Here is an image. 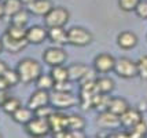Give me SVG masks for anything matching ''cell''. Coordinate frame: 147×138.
<instances>
[{
  "label": "cell",
  "instance_id": "1",
  "mask_svg": "<svg viewBox=\"0 0 147 138\" xmlns=\"http://www.w3.org/2000/svg\"><path fill=\"white\" fill-rule=\"evenodd\" d=\"M15 69H17V72L19 75L21 83H24V84L34 83L38 79V76L43 73L41 64L38 62L37 59L29 58V57L21 59Z\"/></svg>",
  "mask_w": 147,
  "mask_h": 138
},
{
  "label": "cell",
  "instance_id": "2",
  "mask_svg": "<svg viewBox=\"0 0 147 138\" xmlns=\"http://www.w3.org/2000/svg\"><path fill=\"white\" fill-rule=\"evenodd\" d=\"M50 104H51L57 111H65L73 108L80 104V99L71 91H58L52 90L50 94Z\"/></svg>",
  "mask_w": 147,
  "mask_h": 138
},
{
  "label": "cell",
  "instance_id": "3",
  "mask_svg": "<svg viewBox=\"0 0 147 138\" xmlns=\"http://www.w3.org/2000/svg\"><path fill=\"white\" fill-rule=\"evenodd\" d=\"M67 37H69V44L74 47L90 46L94 41L92 32L83 27H71L70 29H67Z\"/></svg>",
  "mask_w": 147,
  "mask_h": 138
},
{
  "label": "cell",
  "instance_id": "4",
  "mask_svg": "<svg viewBox=\"0 0 147 138\" xmlns=\"http://www.w3.org/2000/svg\"><path fill=\"white\" fill-rule=\"evenodd\" d=\"M70 20V13L66 7L62 6H54L51 11L44 17V24L47 28L54 27H65Z\"/></svg>",
  "mask_w": 147,
  "mask_h": 138
},
{
  "label": "cell",
  "instance_id": "5",
  "mask_svg": "<svg viewBox=\"0 0 147 138\" xmlns=\"http://www.w3.org/2000/svg\"><path fill=\"white\" fill-rule=\"evenodd\" d=\"M114 73L122 79H134L138 76V62L128 57H120L115 59Z\"/></svg>",
  "mask_w": 147,
  "mask_h": 138
},
{
  "label": "cell",
  "instance_id": "6",
  "mask_svg": "<svg viewBox=\"0 0 147 138\" xmlns=\"http://www.w3.org/2000/svg\"><path fill=\"white\" fill-rule=\"evenodd\" d=\"M25 131L30 137H45L51 131V127L48 123V119L34 116L30 122L25 124Z\"/></svg>",
  "mask_w": 147,
  "mask_h": 138
},
{
  "label": "cell",
  "instance_id": "7",
  "mask_svg": "<svg viewBox=\"0 0 147 138\" xmlns=\"http://www.w3.org/2000/svg\"><path fill=\"white\" fill-rule=\"evenodd\" d=\"M43 61L51 68L58 65H65V62L67 61V53L61 46L48 47L43 54Z\"/></svg>",
  "mask_w": 147,
  "mask_h": 138
},
{
  "label": "cell",
  "instance_id": "8",
  "mask_svg": "<svg viewBox=\"0 0 147 138\" xmlns=\"http://www.w3.org/2000/svg\"><path fill=\"white\" fill-rule=\"evenodd\" d=\"M115 59L117 58H114V57L109 53L98 54L95 58H94V62H92L94 71H95L96 73H100V75H106V73L114 72Z\"/></svg>",
  "mask_w": 147,
  "mask_h": 138
},
{
  "label": "cell",
  "instance_id": "9",
  "mask_svg": "<svg viewBox=\"0 0 147 138\" xmlns=\"http://www.w3.org/2000/svg\"><path fill=\"white\" fill-rule=\"evenodd\" d=\"M96 124L102 130H114V128H118V126H121V122L118 115L107 109V111L99 112L96 118Z\"/></svg>",
  "mask_w": 147,
  "mask_h": 138
},
{
  "label": "cell",
  "instance_id": "10",
  "mask_svg": "<svg viewBox=\"0 0 147 138\" xmlns=\"http://www.w3.org/2000/svg\"><path fill=\"white\" fill-rule=\"evenodd\" d=\"M143 116H142V111L139 108H131L129 106L127 111L120 116V122H121V127L125 130H131L132 127L138 124L140 122Z\"/></svg>",
  "mask_w": 147,
  "mask_h": 138
},
{
  "label": "cell",
  "instance_id": "11",
  "mask_svg": "<svg viewBox=\"0 0 147 138\" xmlns=\"http://www.w3.org/2000/svg\"><path fill=\"white\" fill-rule=\"evenodd\" d=\"M26 39L29 41V44H41L48 39V28L41 27V25H33L28 28L26 31Z\"/></svg>",
  "mask_w": 147,
  "mask_h": 138
},
{
  "label": "cell",
  "instance_id": "12",
  "mask_svg": "<svg viewBox=\"0 0 147 138\" xmlns=\"http://www.w3.org/2000/svg\"><path fill=\"white\" fill-rule=\"evenodd\" d=\"M0 39H1V41H3L4 50L8 51V53H11V54L21 53V51L25 50L26 47H28V44H29L28 39H15V37L8 36L6 32H4V35H3Z\"/></svg>",
  "mask_w": 147,
  "mask_h": 138
},
{
  "label": "cell",
  "instance_id": "13",
  "mask_svg": "<svg viewBox=\"0 0 147 138\" xmlns=\"http://www.w3.org/2000/svg\"><path fill=\"white\" fill-rule=\"evenodd\" d=\"M50 94L51 92L47 90H41V88H36V91H33V94L28 99V106L36 111L40 106H44L50 104Z\"/></svg>",
  "mask_w": 147,
  "mask_h": 138
},
{
  "label": "cell",
  "instance_id": "14",
  "mask_svg": "<svg viewBox=\"0 0 147 138\" xmlns=\"http://www.w3.org/2000/svg\"><path fill=\"white\" fill-rule=\"evenodd\" d=\"M138 43H139L138 35L132 31H122L117 36V46L122 50H132L138 46Z\"/></svg>",
  "mask_w": 147,
  "mask_h": 138
},
{
  "label": "cell",
  "instance_id": "15",
  "mask_svg": "<svg viewBox=\"0 0 147 138\" xmlns=\"http://www.w3.org/2000/svg\"><path fill=\"white\" fill-rule=\"evenodd\" d=\"M54 7L51 0H34L30 4H28L26 8L28 11L32 14V15H36V17H45L47 14L51 11V8Z\"/></svg>",
  "mask_w": 147,
  "mask_h": 138
},
{
  "label": "cell",
  "instance_id": "16",
  "mask_svg": "<svg viewBox=\"0 0 147 138\" xmlns=\"http://www.w3.org/2000/svg\"><path fill=\"white\" fill-rule=\"evenodd\" d=\"M48 123H50L52 134L63 131V130L67 128V115H65V113H62L61 111H57V109H55L54 113L48 118Z\"/></svg>",
  "mask_w": 147,
  "mask_h": 138
},
{
  "label": "cell",
  "instance_id": "17",
  "mask_svg": "<svg viewBox=\"0 0 147 138\" xmlns=\"http://www.w3.org/2000/svg\"><path fill=\"white\" fill-rule=\"evenodd\" d=\"M48 40L54 43L55 46H65L69 44V37H67V31L65 27H54L48 28Z\"/></svg>",
  "mask_w": 147,
  "mask_h": 138
},
{
  "label": "cell",
  "instance_id": "18",
  "mask_svg": "<svg viewBox=\"0 0 147 138\" xmlns=\"http://www.w3.org/2000/svg\"><path fill=\"white\" fill-rule=\"evenodd\" d=\"M67 69H69V79L71 82H81L91 72L90 66L87 64H81V62L71 64L70 66H67Z\"/></svg>",
  "mask_w": 147,
  "mask_h": 138
},
{
  "label": "cell",
  "instance_id": "19",
  "mask_svg": "<svg viewBox=\"0 0 147 138\" xmlns=\"http://www.w3.org/2000/svg\"><path fill=\"white\" fill-rule=\"evenodd\" d=\"M11 118H13V120L15 122V123L25 126L28 122H30V120L34 118V111L30 109L28 105L21 106V108H18V109L11 115Z\"/></svg>",
  "mask_w": 147,
  "mask_h": 138
},
{
  "label": "cell",
  "instance_id": "20",
  "mask_svg": "<svg viewBox=\"0 0 147 138\" xmlns=\"http://www.w3.org/2000/svg\"><path fill=\"white\" fill-rule=\"evenodd\" d=\"M129 108V102L122 97H111L109 104V111H111L113 113L121 116L124 112Z\"/></svg>",
  "mask_w": 147,
  "mask_h": 138
},
{
  "label": "cell",
  "instance_id": "21",
  "mask_svg": "<svg viewBox=\"0 0 147 138\" xmlns=\"http://www.w3.org/2000/svg\"><path fill=\"white\" fill-rule=\"evenodd\" d=\"M115 88L114 80L109 76H100L96 77V90L100 94H111Z\"/></svg>",
  "mask_w": 147,
  "mask_h": 138
},
{
  "label": "cell",
  "instance_id": "22",
  "mask_svg": "<svg viewBox=\"0 0 147 138\" xmlns=\"http://www.w3.org/2000/svg\"><path fill=\"white\" fill-rule=\"evenodd\" d=\"M3 6H4V13H6V17L11 18L13 15L21 11L24 8V3L21 0H3Z\"/></svg>",
  "mask_w": 147,
  "mask_h": 138
},
{
  "label": "cell",
  "instance_id": "23",
  "mask_svg": "<svg viewBox=\"0 0 147 138\" xmlns=\"http://www.w3.org/2000/svg\"><path fill=\"white\" fill-rule=\"evenodd\" d=\"M34 83H36V88L51 91L52 88H54V86H55V80L52 79L51 73H41Z\"/></svg>",
  "mask_w": 147,
  "mask_h": 138
},
{
  "label": "cell",
  "instance_id": "24",
  "mask_svg": "<svg viewBox=\"0 0 147 138\" xmlns=\"http://www.w3.org/2000/svg\"><path fill=\"white\" fill-rule=\"evenodd\" d=\"M50 73H51L52 79L55 80V83L70 80V79H69V69H67V66H65V65L52 66L51 71H50Z\"/></svg>",
  "mask_w": 147,
  "mask_h": 138
},
{
  "label": "cell",
  "instance_id": "25",
  "mask_svg": "<svg viewBox=\"0 0 147 138\" xmlns=\"http://www.w3.org/2000/svg\"><path fill=\"white\" fill-rule=\"evenodd\" d=\"M67 128L69 130H84L85 128V119L81 115H69L67 116Z\"/></svg>",
  "mask_w": 147,
  "mask_h": 138
},
{
  "label": "cell",
  "instance_id": "26",
  "mask_svg": "<svg viewBox=\"0 0 147 138\" xmlns=\"http://www.w3.org/2000/svg\"><path fill=\"white\" fill-rule=\"evenodd\" d=\"M29 15H30V13L28 11V8H26V10H25V8H22L21 11H18L15 15H13V17L10 18V20H11V22H10V24L26 28L28 22H29Z\"/></svg>",
  "mask_w": 147,
  "mask_h": 138
},
{
  "label": "cell",
  "instance_id": "27",
  "mask_svg": "<svg viewBox=\"0 0 147 138\" xmlns=\"http://www.w3.org/2000/svg\"><path fill=\"white\" fill-rule=\"evenodd\" d=\"M21 106H22V104H21V99H18V98H15V97H11V95H10V98H8L6 102L3 104L1 109H3V112H4V113H7V115H13L14 112L17 111L18 108H21Z\"/></svg>",
  "mask_w": 147,
  "mask_h": 138
},
{
  "label": "cell",
  "instance_id": "28",
  "mask_svg": "<svg viewBox=\"0 0 147 138\" xmlns=\"http://www.w3.org/2000/svg\"><path fill=\"white\" fill-rule=\"evenodd\" d=\"M129 137H146L147 135V122L144 119H142L138 124L128 130Z\"/></svg>",
  "mask_w": 147,
  "mask_h": 138
},
{
  "label": "cell",
  "instance_id": "29",
  "mask_svg": "<svg viewBox=\"0 0 147 138\" xmlns=\"http://www.w3.org/2000/svg\"><path fill=\"white\" fill-rule=\"evenodd\" d=\"M26 31H28V28L10 24V27L7 28L6 33L8 36H11V37H15V39H26Z\"/></svg>",
  "mask_w": 147,
  "mask_h": 138
},
{
  "label": "cell",
  "instance_id": "30",
  "mask_svg": "<svg viewBox=\"0 0 147 138\" xmlns=\"http://www.w3.org/2000/svg\"><path fill=\"white\" fill-rule=\"evenodd\" d=\"M3 76H4V79H6V82L8 83L10 87H14V86H17L18 83H21V79H19V75L17 72V69H10L8 68Z\"/></svg>",
  "mask_w": 147,
  "mask_h": 138
},
{
  "label": "cell",
  "instance_id": "31",
  "mask_svg": "<svg viewBox=\"0 0 147 138\" xmlns=\"http://www.w3.org/2000/svg\"><path fill=\"white\" fill-rule=\"evenodd\" d=\"M140 0H117L118 3V7L121 11H125V13H132L135 11V8L138 7Z\"/></svg>",
  "mask_w": 147,
  "mask_h": 138
},
{
  "label": "cell",
  "instance_id": "32",
  "mask_svg": "<svg viewBox=\"0 0 147 138\" xmlns=\"http://www.w3.org/2000/svg\"><path fill=\"white\" fill-rule=\"evenodd\" d=\"M136 62H138V76L142 80L147 82V55H142Z\"/></svg>",
  "mask_w": 147,
  "mask_h": 138
},
{
  "label": "cell",
  "instance_id": "33",
  "mask_svg": "<svg viewBox=\"0 0 147 138\" xmlns=\"http://www.w3.org/2000/svg\"><path fill=\"white\" fill-rule=\"evenodd\" d=\"M54 111H55V108H54L51 104H48V105H44V106H40V108H37V109L34 111V116L48 119L52 113H54Z\"/></svg>",
  "mask_w": 147,
  "mask_h": 138
},
{
  "label": "cell",
  "instance_id": "34",
  "mask_svg": "<svg viewBox=\"0 0 147 138\" xmlns=\"http://www.w3.org/2000/svg\"><path fill=\"white\" fill-rule=\"evenodd\" d=\"M134 13L142 20H147V0H140Z\"/></svg>",
  "mask_w": 147,
  "mask_h": 138
},
{
  "label": "cell",
  "instance_id": "35",
  "mask_svg": "<svg viewBox=\"0 0 147 138\" xmlns=\"http://www.w3.org/2000/svg\"><path fill=\"white\" fill-rule=\"evenodd\" d=\"M71 80H66V82H59L55 83L52 90H58V91H71Z\"/></svg>",
  "mask_w": 147,
  "mask_h": 138
},
{
  "label": "cell",
  "instance_id": "36",
  "mask_svg": "<svg viewBox=\"0 0 147 138\" xmlns=\"http://www.w3.org/2000/svg\"><path fill=\"white\" fill-rule=\"evenodd\" d=\"M8 98H10L8 90H0V108L3 106V104H4Z\"/></svg>",
  "mask_w": 147,
  "mask_h": 138
},
{
  "label": "cell",
  "instance_id": "37",
  "mask_svg": "<svg viewBox=\"0 0 147 138\" xmlns=\"http://www.w3.org/2000/svg\"><path fill=\"white\" fill-rule=\"evenodd\" d=\"M8 88H10V86L6 82L4 76H0V90H8Z\"/></svg>",
  "mask_w": 147,
  "mask_h": 138
},
{
  "label": "cell",
  "instance_id": "38",
  "mask_svg": "<svg viewBox=\"0 0 147 138\" xmlns=\"http://www.w3.org/2000/svg\"><path fill=\"white\" fill-rule=\"evenodd\" d=\"M7 69H8V65H7L3 59H0V76H3V75L6 73Z\"/></svg>",
  "mask_w": 147,
  "mask_h": 138
},
{
  "label": "cell",
  "instance_id": "39",
  "mask_svg": "<svg viewBox=\"0 0 147 138\" xmlns=\"http://www.w3.org/2000/svg\"><path fill=\"white\" fill-rule=\"evenodd\" d=\"M3 17H6V13H4V6H3V1H0V20H3Z\"/></svg>",
  "mask_w": 147,
  "mask_h": 138
},
{
  "label": "cell",
  "instance_id": "40",
  "mask_svg": "<svg viewBox=\"0 0 147 138\" xmlns=\"http://www.w3.org/2000/svg\"><path fill=\"white\" fill-rule=\"evenodd\" d=\"M21 1H22V3L25 4V6H28V4H30L32 1H34V0H21Z\"/></svg>",
  "mask_w": 147,
  "mask_h": 138
},
{
  "label": "cell",
  "instance_id": "41",
  "mask_svg": "<svg viewBox=\"0 0 147 138\" xmlns=\"http://www.w3.org/2000/svg\"><path fill=\"white\" fill-rule=\"evenodd\" d=\"M3 50H4V47H3V41H1V39H0V54L3 53Z\"/></svg>",
  "mask_w": 147,
  "mask_h": 138
},
{
  "label": "cell",
  "instance_id": "42",
  "mask_svg": "<svg viewBox=\"0 0 147 138\" xmlns=\"http://www.w3.org/2000/svg\"><path fill=\"white\" fill-rule=\"evenodd\" d=\"M0 137H3V134H1V133H0Z\"/></svg>",
  "mask_w": 147,
  "mask_h": 138
},
{
  "label": "cell",
  "instance_id": "43",
  "mask_svg": "<svg viewBox=\"0 0 147 138\" xmlns=\"http://www.w3.org/2000/svg\"><path fill=\"white\" fill-rule=\"evenodd\" d=\"M0 1H3V0H0Z\"/></svg>",
  "mask_w": 147,
  "mask_h": 138
},
{
  "label": "cell",
  "instance_id": "44",
  "mask_svg": "<svg viewBox=\"0 0 147 138\" xmlns=\"http://www.w3.org/2000/svg\"><path fill=\"white\" fill-rule=\"evenodd\" d=\"M146 37H147V36H146Z\"/></svg>",
  "mask_w": 147,
  "mask_h": 138
}]
</instances>
